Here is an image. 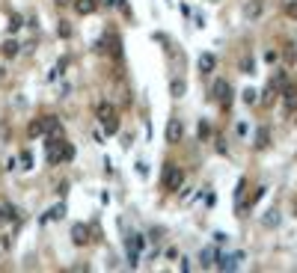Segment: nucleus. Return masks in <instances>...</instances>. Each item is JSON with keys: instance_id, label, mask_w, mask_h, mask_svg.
I'll use <instances>...</instances> for the list:
<instances>
[{"instance_id": "nucleus-1", "label": "nucleus", "mask_w": 297, "mask_h": 273, "mask_svg": "<svg viewBox=\"0 0 297 273\" xmlns=\"http://www.w3.org/2000/svg\"><path fill=\"white\" fill-rule=\"evenodd\" d=\"M71 158H74V148L68 143H63V140H51L48 143V164L51 167H57L63 161H71Z\"/></svg>"}, {"instance_id": "nucleus-2", "label": "nucleus", "mask_w": 297, "mask_h": 273, "mask_svg": "<svg viewBox=\"0 0 297 273\" xmlns=\"http://www.w3.org/2000/svg\"><path fill=\"white\" fill-rule=\"evenodd\" d=\"M98 119L104 122V131L107 134H116L119 131V125H116V107L110 104V101H101L98 104Z\"/></svg>"}, {"instance_id": "nucleus-3", "label": "nucleus", "mask_w": 297, "mask_h": 273, "mask_svg": "<svg viewBox=\"0 0 297 273\" xmlns=\"http://www.w3.org/2000/svg\"><path fill=\"white\" fill-rule=\"evenodd\" d=\"M181 181H184V172H181L178 167H172V164H170V167H167V172H164V187H167V190H178V187H181Z\"/></svg>"}, {"instance_id": "nucleus-4", "label": "nucleus", "mask_w": 297, "mask_h": 273, "mask_svg": "<svg viewBox=\"0 0 297 273\" xmlns=\"http://www.w3.org/2000/svg\"><path fill=\"white\" fill-rule=\"evenodd\" d=\"M181 137H184V125H181V119H170V122H167V143H170V146H178Z\"/></svg>"}, {"instance_id": "nucleus-5", "label": "nucleus", "mask_w": 297, "mask_h": 273, "mask_svg": "<svg viewBox=\"0 0 297 273\" xmlns=\"http://www.w3.org/2000/svg\"><path fill=\"white\" fill-rule=\"evenodd\" d=\"M71 238H74V244H78V247L89 244V226L86 223H74L71 226Z\"/></svg>"}, {"instance_id": "nucleus-6", "label": "nucleus", "mask_w": 297, "mask_h": 273, "mask_svg": "<svg viewBox=\"0 0 297 273\" xmlns=\"http://www.w3.org/2000/svg\"><path fill=\"white\" fill-rule=\"evenodd\" d=\"M211 92H214V98H220L223 104H229V101H232V89H229L226 81H217V84L211 86Z\"/></svg>"}, {"instance_id": "nucleus-7", "label": "nucleus", "mask_w": 297, "mask_h": 273, "mask_svg": "<svg viewBox=\"0 0 297 273\" xmlns=\"http://www.w3.org/2000/svg\"><path fill=\"white\" fill-rule=\"evenodd\" d=\"M146 244V238H140V235H134V238H128V258H131V264H137V258H140V247Z\"/></svg>"}, {"instance_id": "nucleus-8", "label": "nucleus", "mask_w": 297, "mask_h": 273, "mask_svg": "<svg viewBox=\"0 0 297 273\" xmlns=\"http://www.w3.org/2000/svg\"><path fill=\"white\" fill-rule=\"evenodd\" d=\"M98 6V0H74V12L78 15H92Z\"/></svg>"}, {"instance_id": "nucleus-9", "label": "nucleus", "mask_w": 297, "mask_h": 273, "mask_svg": "<svg viewBox=\"0 0 297 273\" xmlns=\"http://www.w3.org/2000/svg\"><path fill=\"white\" fill-rule=\"evenodd\" d=\"M241 261H244V255H241V252H235V255H226V258H220V261H217V267H220V270H235Z\"/></svg>"}, {"instance_id": "nucleus-10", "label": "nucleus", "mask_w": 297, "mask_h": 273, "mask_svg": "<svg viewBox=\"0 0 297 273\" xmlns=\"http://www.w3.org/2000/svg\"><path fill=\"white\" fill-rule=\"evenodd\" d=\"M42 128H45V134H57L60 137V122H57V116H42Z\"/></svg>"}, {"instance_id": "nucleus-11", "label": "nucleus", "mask_w": 297, "mask_h": 273, "mask_svg": "<svg viewBox=\"0 0 297 273\" xmlns=\"http://www.w3.org/2000/svg\"><path fill=\"white\" fill-rule=\"evenodd\" d=\"M214 65H217L214 54H202V57H199V71H202V74H211V71H214Z\"/></svg>"}, {"instance_id": "nucleus-12", "label": "nucleus", "mask_w": 297, "mask_h": 273, "mask_svg": "<svg viewBox=\"0 0 297 273\" xmlns=\"http://www.w3.org/2000/svg\"><path fill=\"white\" fill-rule=\"evenodd\" d=\"M217 258H220V255H217V250H214V247H205V250H202V267H214V264H217Z\"/></svg>"}, {"instance_id": "nucleus-13", "label": "nucleus", "mask_w": 297, "mask_h": 273, "mask_svg": "<svg viewBox=\"0 0 297 273\" xmlns=\"http://www.w3.org/2000/svg\"><path fill=\"white\" fill-rule=\"evenodd\" d=\"M247 18H258V15H262V0H253V3H247Z\"/></svg>"}, {"instance_id": "nucleus-14", "label": "nucleus", "mask_w": 297, "mask_h": 273, "mask_svg": "<svg viewBox=\"0 0 297 273\" xmlns=\"http://www.w3.org/2000/svg\"><path fill=\"white\" fill-rule=\"evenodd\" d=\"M27 131H30V137H42V134H45V128H42V116H39V119H33Z\"/></svg>"}, {"instance_id": "nucleus-15", "label": "nucleus", "mask_w": 297, "mask_h": 273, "mask_svg": "<svg viewBox=\"0 0 297 273\" xmlns=\"http://www.w3.org/2000/svg\"><path fill=\"white\" fill-rule=\"evenodd\" d=\"M9 250H12V238L9 235H0V258H3Z\"/></svg>"}, {"instance_id": "nucleus-16", "label": "nucleus", "mask_w": 297, "mask_h": 273, "mask_svg": "<svg viewBox=\"0 0 297 273\" xmlns=\"http://www.w3.org/2000/svg\"><path fill=\"white\" fill-rule=\"evenodd\" d=\"M282 95H285V107L294 110V107H297V92H294V89H285Z\"/></svg>"}, {"instance_id": "nucleus-17", "label": "nucleus", "mask_w": 297, "mask_h": 273, "mask_svg": "<svg viewBox=\"0 0 297 273\" xmlns=\"http://www.w3.org/2000/svg\"><path fill=\"white\" fill-rule=\"evenodd\" d=\"M170 89H172V95H175V98H181V95H184V81H178V77H175V81L170 84Z\"/></svg>"}, {"instance_id": "nucleus-18", "label": "nucleus", "mask_w": 297, "mask_h": 273, "mask_svg": "<svg viewBox=\"0 0 297 273\" xmlns=\"http://www.w3.org/2000/svg\"><path fill=\"white\" fill-rule=\"evenodd\" d=\"M262 223H265L268 229H271V226H279V211H268V217H265Z\"/></svg>"}, {"instance_id": "nucleus-19", "label": "nucleus", "mask_w": 297, "mask_h": 273, "mask_svg": "<svg viewBox=\"0 0 297 273\" xmlns=\"http://www.w3.org/2000/svg\"><path fill=\"white\" fill-rule=\"evenodd\" d=\"M3 54H6V57H15V54H18V42H6V45H3Z\"/></svg>"}, {"instance_id": "nucleus-20", "label": "nucleus", "mask_w": 297, "mask_h": 273, "mask_svg": "<svg viewBox=\"0 0 297 273\" xmlns=\"http://www.w3.org/2000/svg\"><path fill=\"white\" fill-rule=\"evenodd\" d=\"M255 146H258V148H265V146H268V131H258V137H255Z\"/></svg>"}, {"instance_id": "nucleus-21", "label": "nucleus", "mask_w": 297, "mask_h": 273, "mask_svg": "<svg viewBox=\"0 0 297 273\" xmlns=\"http://www.w3.org/2000/svg\"><path fill=\"white\" fill-rule=\"evenodd\" d=\"M21 164H24V169L33 167V154H30V151H21Z\"/></svg>"}, {"instance_id": "nucleus-22", "label": "nucleus", "mask_w": 297, "mask_h": 273, "mask_svg": "<svg viewBox=\"0 0 297 273\" xmlns=\"http://www.w3.org/2000/svg\"><path fill=\"white\" fill-rule=\"evenodd\" d=\"M63 214H65V205H57V208H54V211H51V217H54V220H60V217H63Z\"/></svg>"}, {"instance_id": "nucleus-23", "label": "nucleus", "mask_w": 297, "mask_h": 273, "mask_svg": "<svg viewBox=\"0 0 297 273\" xmlns=\"http://www.w3.org/2000/svg\"><path fill=\"white\" fill-rule=\"evenodd\" d=\"M244 101H247V104H255V92H253V89H247V92H244Z\"/></svg>"}, {"instance_id": "nucleus-24", "label": "nucleus", "mask_w": 297, "mask_h": 273, "mask_svg": "<svg viewBox=\"0 0 297 273\" xmlns=\"http://www.w3.org/2000/svg\"><path fill=\"white\" fill-rule=\"evenodd\" d=\"M9 217H12V214H9V208H6V205H0V223L9 220Z\"/></svg>"}, {"instance_id": "nucleus-25", "label": "nucleus", "mask_w": 297, "mask_h": 273, "mask_svg": "<svg viewBox=\"0 0 297 273\" xmlns=\"http://www.w3.org/2000/svg\"><path fill=\"white\" fill-rule=\"evenodd\" d=\"M60 36H71V27H68L65 21H63V27H60Z\"/></svg>"}, {"instance_id": "nucleus-26", "label": "nucleus", "mask_w": 297, "mask_h": 273, "mask_svg": "<svg viewBox=\"0 0 297 273\" xmlns=\"http://www.w3.org/2000/svg\"><path fill=\"white\" fill-rule=\"evenodd\" d=\"M68 3H74V0H57V6H68Z\"/></svg>"}]
</instances>
